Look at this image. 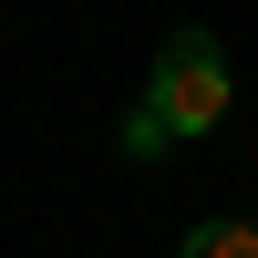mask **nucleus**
Segmentation results:
<instances>
[{"instance_id": "1", "label": "nucleus", "mask_w": 258, "mask_h": 258, "mask_svg": "<svg viewBox=\"0 0 258 258\" xmlns=\"http://www.w3.org/2000/svg\"><path fill=\"white\" fill-rule=\"evenodd\" d=\"M145 103L176 124V145H186V135H217V114H227V62H217V41H207V31H176L165 62H155V83H145Z\"/></svg>"}, {"instance_id": "3", "label": "nucleus", "mask_w": 258, "mask_h": 258, "mask_svg": "<svg viewBox=\"0 0 258 258\" xmlns=\"http://www.w3.org/2000/svg\"><path fill=\"white\" fill-rule=\"evenodd\" d=\"M165 145H176V124H165L155 103H135V114H124V155H165Z\"/></svg>"}, {"instance_id": "2", "label": "nucleus", "mask_w": 258, "mask_h": 258, "mask_svg": "<svg viewBox=\"0 0 258 258\" xmlns=\"http://www.w3.org/2000/svg\"><path fill=\"white\" fill-rule=\"evenodd\" d=\"M186 258H258V227L248 217H207L197 238H186Z\"/></svg>"}]
</instances>
